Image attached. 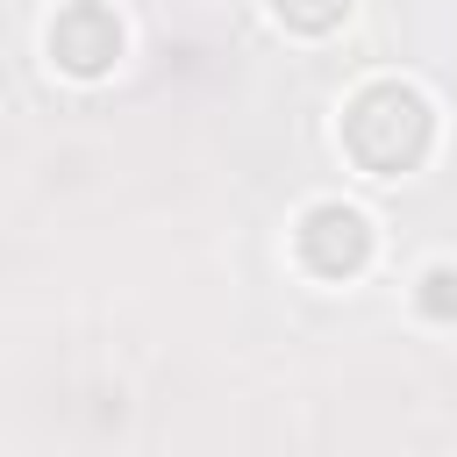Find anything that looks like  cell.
Instances as JSON below:
<instances>
[{"mask_svg":"<svg viewBox=\"0 0 457 457\" xmlns=\"http://www.w3.org/2000/svg\"><path fill=\"white\" fill-rule=\"evenodd\" d=\"M428 136H436V114H428V100H421L414 86H400V79L364 86V93L350 100V114H343V150H350L371 179L414 171V164L428 157Z\"/></svg>","mask_w":457,"mask_h":457,"instance_id":"6da1fadb","label":"cell"},{"mask_svg":"<svg viewBox=\"0 0 457 457\" xmlns=\"http://www.w3.org/2000/svg\"><path fill=\"white\" fill-rule=\"evenodd\" d=\"M364 257H371V221H364L357 207L321 200V207L300 214V264H307L314 278H357Z\"/></svg>","mask_w":457,"mask_h":457,"instance_id":"7a4b0ae2","label":"cell"},{"mask_svg":"<svg viewBox=\"0 0 457 457\" xmlns=\"http://www.w3.org/2000/svg\"><path fill=\"white\" fill-rule=\"evenodd\" d=\"M50 57L79 79H100L114 57H121V21L100 7V0H71L57 21H50Z\"/></svg>","mask_w":457,"mask_h":457,"instance_id":"3957f363","label":"cell"},{"mask_svg":"<svg viewBox=\"0 0 457 457\" xmlns=\"http://www.w3.org/2000/svg\"><path fill=\"white\" fill-rule=\"evenodd\" d=\"M271 7H278L286 29H307V36H321V29H336L350 14V0H271Z\"/></svg>","mask_w":457,"mask_h":457,"instance_id":"277c9868","label":"cell"},{"mask_svg":"<svg viewBox=\"0 0 457 457\" xmlns=\"http://www.w3.org/2000/svg\"><path fill=\"white\" fill-rule=\"evenodd\" d=\"M421 314H436V321L457 314V271H428L421 278Z\"/></svg>","mask_w":457,"mask_h":457,"instance_id":"5b68a950","label":"cell"}]
</instances>
